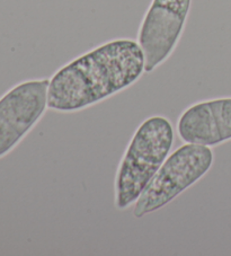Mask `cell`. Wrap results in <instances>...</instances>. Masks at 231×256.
Wrapping results in <instances>:
<instances>
[{"instance_id":"obj_3","label":"cell","mask_w":231,"mask_h":256,"mask_svg":"<svg viewBox=\"0 0 231 256\" xmlns=\"http://www.w3.org/2000/svg\"><path fill=\"white\" fill-rule=\"evenodd\" d=\"M213 164V152L202 144H186L176 149L162 165L136 201V218L167 206L206 175Z\"/></svg>"},{"instance_id":"obj_6","label":"cell","mask_w":231,"mask_h":256,"mask_svg":"<svg viewBox=\"0 0 231 256\" xmlns=\"http://www.w3.org/2000/svg\"><path fill=\"white\" fill-rule=\"evenodd\" d=\"M186 144L216 146L231 139V97L201 102L190 106L177 123Z\"/></svg>"},{"instance_id":"obj_2","label":"cell","mask_w":231,"mask_h":256,"mask_svg":"<svg viewBox=\"0 0 231 256\" xmlns=\"http://www.w3.org/2000/svg\"><path fill=\"white\" fill-rule=\"evenodd\" d=\"M174 142V130L166 118H146L138 128L118 166L115 204L120 210L132 206L167 160Z\"/></svg>"},{"instance_id":"obj_4","label":"cell","mask_w":231,"mask_h":256,"mask_svg":"<svg viewBox=\"0 0 231 256\" xmlns=\"http://www.w3.org/2000/svg\"><path fill=\"white\" fill-rule=\"evenodd\" d=\"M192 0H152L138 34L146 72L165 62L183 33Z\"/></svg>"},{"instance_id":"obj_5","label":"cell","mask_w":231,"mask_h":256,"mask_svg":"<svg viewBox=\"0 0 231 256\" xmlns=\"http://www.w3.org/2000/svg\"><path fill=\"white\" fill-rule=\"evenodd\" d=\"M48 79L22 82L0 100V157L36 124L48 108Z\"/></svg>"},{"instance_id":"obj_1","label":"cell","mask_w":231,"mask_h":256,"mask_svg":"<svg viewBox=\"0 0 231 256\" xmlns=\"http://www.w3.org/2000/svg\"><path fill=\"white\" fill-rule=\"evenodd\" d=\"M144 56L138 42L113 40L78 56L50 79L48 108L74 112L126 90L139 79Z\"/></svg>"}]
</instances>
